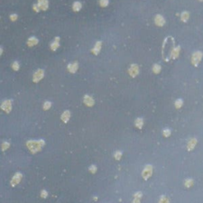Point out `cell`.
<instances>
[{
    "mask_svg": "<svg viewBox=\"0 0 203 203\" xmlns=\"http://www.w3.org/2000/svg\"><path fill=\"white\" fill-rule=\"evenodd\" d=\"M80 7H81V5L79 3H75L74 4V9H75V11L79 10V9H80Z\"/></svg>",
    "mask_w": 203,
    "mask_h": 203,
    "instance_id": "cell-1",
    "label": "cell"
},
{
    "mask_svg": "<svg viewBox=\"0 0 203 203\" xmlns=\"http://www.w3.org/2000/svg\"><path fill=\"white\" fill-rule=\"evenodd\" d=\"M107 3H108V1H107V0H101V5H102V6L105 7Z\"/></svg>",
    "mask_w": 203,
    "mask_h": 203,
    "instance_id": "cell-2",
    "label": "cell"
}]
</instances>
